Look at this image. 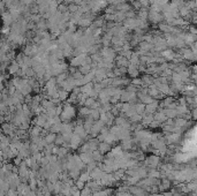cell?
I'll list each match as a JSON object with an SVG mask.
<instances>
[{
	"label": "cell",
	"mask_w": 197,
	"mask_h": 196,
	"mask_svg": "<svg viewBox=\"0 0 197 196\" xmlns=\"http://www.w3.org/2000/svg\"><path fill=\"white\" fill-rule=\"evenodd\" d=\"M163 54H164L166 58H168V59H172V58H173V52H172V51H169V50L165 51Z\"/></svg>",
	"instance_id": "1"
},
{
	"label": "cell",
	"mask_w": 197,
	"mask_h": 196,
	"mask_svg": "<svg viewBox=\"0 0 197 196\" xmlns=\"http://www.w3.org/2000/svg\"><path fill=\"white\" fill-rule=\"evenodd\" d=\"M77 9H79V7H77L75 3H72V5L69 6V10H70V12H76Z\"/></svg>",
	"instance_id": "2"
}]
</instances>
